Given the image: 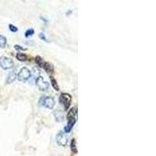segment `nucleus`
I'll return each instance as SVG.
<instances>
[{"instance_id":"a211bd4d","label":"nucleus","mask_w":156,"mask_h":156,"mask_svg":"<svg viewBox=\"0 0 156 156\" xmlns=\"http://www.w3.org/2000/svg\"><path fill=\"white\" fill-rule=\"evenodd\" d=\"M14 47H15V48L17 50H25V48H22V47L20 46V45H16Z\"/></svg>"},{"instance_id":"6e6552de","label":"nucleus","mask_w":156,"mask_h":156,"mask_svg":"<svg viewBox=\"0 0 156 156\" xmlns=\"http://www.w3.org/2000/svg\"><path fill=\"white\" fill-rule=\"evenodd\" d=\"M16 77H17V70H14L13 71L9 73V74L8 75V77L6 78V84H11L12 82H13L15 81Z\"/></svg>"},{"instance_id":"f8f14e48","label":"nucleus","mask_w":156,"mask_h":156,"mask_svg":"<svg viewBox=\"0 0 156 156\" xmlns=\"http://www.w3.org/2000/svg\"><path fill=\"white\" fill-rule=\"evenodd\" d=\"M17 59L20 61H25L27 60V55L24 53H17Z\"/></svg>"},{"instance_id":"f257e3e1","label":"nucleus","mask_w":156,"mask_h":156,"mask_svg":"<svg viewBox=\"0 0 156 156\" xmlns=\"http://www.w3.org/2000/svg\"><path fill=\"white\" fill-rule=\"evenodd\" d=\"M77 120V108H72L70 109V111L67 113V126L65 127V131L66 132H70L73 127L75 125Z\"/></svg>"},{"instance_id":"20e7f679","label":"nucleus","mask_w":156,"mask_h":156,"mask_svg":"<svg viewBox=\"0 0 156 156\" xmlns=\"http://www.w3.org/2000/svg\"><path fill=\"white\" fill-rule=\"evenodd\" d=\"M71 101H72V97L70 95L67 93H63L60 97V101L62 105H63L65 109L67 110L70 106Z\"/></svg>"},{"instance_id":"9b49d317","label":"nucleus","mask_w":156,"mask_h":156,"mask_svg":"<svg viewBox=\"0 0 156 156\" xmlns=\"http://www.w3.org/2000/svg\"><path fill=\"white\" fill-rule=\"evenodd\" d=\"M35 61H36V63H37L38 66H41V67H43L45 62H44V60H42V58L41 57V56H36Z\"/></svg>"},{"instance_id":"0eeeda50","label":"nucleus","mask_w":156,"mask_h":156,"mask_svg":"<svg viewBox=\"0 0 156 156\" xmlns=\"http://www.w3.org/2000/svg\"><path fill=\"white\" fill-rule=\"evenodd\" d=\"M36 85L40 91H45L48 90V88H49V84H48V82H47L46 81H45L44 78L42 77H37L36 78L35 81Z\"/></svg>"},{"instance_id":"39448f33","label":"nucleus","mask_w":156,"mask_h":156,"mask_svg":"<svg viewBox=\"0 0 156 156\" xmlns=\"http://www.w3.org/2000/svg\"><path fill=\"white\" fill-rule=\"evenodd\" d=\"M0 66L4 70H9L13 68V61L10 58L6 56H2L0 57Z\"/></svg>"},{"instance_id":"2eb2a0df","label":"nucleus","mask_w":156,"mask_h":156,"mask_svg":"<svg viewBox=\"0 0 156 156\" xmlns=\"http://www.w3.org/2000/svg\"><path fill=\"white\" fill-rule=\"evenodd\" d=\"M35 34V31H34V29L31 28V29H28L27 31L25 32V36H26L27 37H30V36H32Z\"/></svg>"},{"instance_id":"1a4fd4ad","label":"nucleus","mask_w":156,"mask_h":156,"mask_svg":"<svg viewBox=\"0 0 156 156\" xmlns=\"http://www.w3.org/2000/svg\"><path fill=\"white\" fill-rule=\"evenodd\" d=\"M50 78H51V84H52V85L53 88L56 91L60 90V88H59V85H58V83H57V81H56V80H55V78L52 77H51Z\"/></svg>"},{"instance_id":"f03ea898","label":"nucleus","mask_w":156,"mask_h":156,"mask_svg":"<svg viewBox=\"0 0 156 156\" xmlns=\"http://www.w3.org/2000/svg\"><path fill=\"white\" fill-rule=\"evenodd\" d=\"M39 103L41 106L46 107L49 109H52L55 106V100L52 97L43 96L40 98Z\"/></svg>"},{"instance_id":"f3484780","label":"nucleus","mask_w":156,"mask_h":156,"mask_svg":"<svg viewBox=\"0 0 156 156\" xmlns=\"http://www.w3.org/2000/svg\"><path fill=\"white\" fill-rule=\"evenodd\" d=\"M39 37H40V38H41V39L44 40V41H45V42H48V40H47L46 37H45V35L44 34H42V33L40 34Z\"/></svg>"},{"instance_id":"ddd939ff","label":"nucleus","mask_w":156,"mask_h":156,"mask_svg":"<svg viewBox=\"0 0 156 156\" xmlns=\"http://www.w3.org/2000/svg\"><path fill=\"white\" fill-rule=\"evenodd\" d=\"M43 68H44L47 72H50V71L53 70L52 66L50 63H45L44 66H43Z\"/></svg>"},{"instance_id":"4468645a","label":"nucleus","mask_w":156,"mask_h":156,"mask_svg":"<svg viewBox=\"0 0 156 156\" xmlns=\"http://www.w3.org/2000/svg\"><path fill=\"white\" fill-rule=\"evenodd\" d=\"M71 149H72V151L74 153H77V147H76V140L75 139H73L72 141H71Z\"/></svg>"},{"instance_id":"9d476101","label":"nucleus","mask_w":156,"mask_h":156,"mask_svg":"<svg viewBox=\"0 0 156 156\" xmlns=\"http://www.w3.org/2000/svg\"><path fill=\"white\" fill-rule=\"evenodd\" d=\"M6 38L0 35V48H4L6 45Z\"/></svg>"},{"instance_id":"dca6fc26","label":"nucleus","mask_w":156,"mask_h":156,"mask_svg":"<svg viewBox=\"0 0 156 156\" xmlns=\"http://www.w3.org/2000/svg\"><path fill=\"white\" fill-rule=\"evenodd\" d=\"M9 30H10L12 32H17V31H18L17 27L14 26V25H13V24H9Z\"/></svg>"},{"instance_id":"423d86ee","label":"nucleus","mask_w":156,"mask_h":156,"mask_svg":"<svg viewBox=\"0 0 156 156\" xmlns=\"http://www.w3.org/2000/svg\"><path fill=\"white\" fill-rule=\"evenodd\" d=\"M56 142L60 146L66 147L68 144V138L66 134L63 131H60L56 135Z\"/></svg>"},{"instance_id":"7ed1b4c3","label":"nucleus","mask_w":156,"mask_h":156,"mask_svg":"<svg viewBox=\"0 0 156 156\" xmlns=\"http://www.w3.org/2000/svg\"><path fill=\"white\" fill-rule=\"evenodd\" d=\"M31 72L27 67H22L18 73V80L21 82H25L31 77Z\"/></svg>"}]
</instances>
